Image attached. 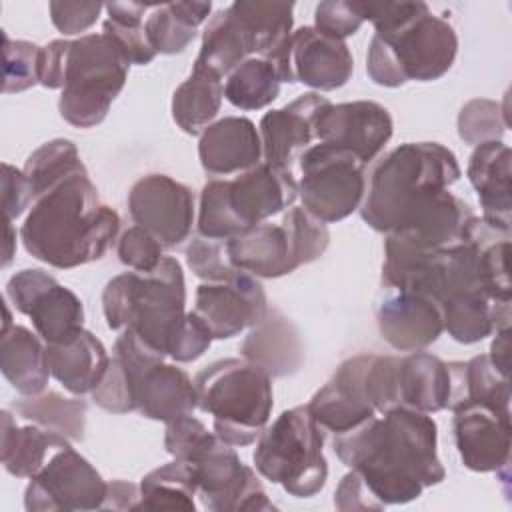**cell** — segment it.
Returning <instances> with one entry per match:
<instances>
[{
	"mask_svg": "<svg viewBox=\"0 0 512 512\" xmlns=\"http://www.w3.org/2000/svg\"><path fill=\"white\" fill-rule=\"evenodd\" d=\"M332 448L360 476L380 508L408 504L446 478L434 418L406 406L334 434Z\"/></svg>",
	"mask_w": 512,
	"mask_h": 512,
	"instance_id": "1",
	"label": "cell"
},
{
	"mask_svg": "<svg viewBox=\"0 0 512 512\" xmlns=\"http://www.w3.org/2000/svg\"><path fill=\"white\" fill-rule=\"evenodd\" d=\"M118 230V212L100 202L84 168L34 198L20 228V240L36 260L68 270L100 260Z\"/></svg>",
	"mask_w": 512,
	"mask_h": 512,
	"instance_id": "2",
	"label": "cell"
},
{
	"mask_svg": "<svg viewBox=\"0 0 512 512\" xmlns=\"http://www.w3.org/2000/svg\"><path fill=\"white\" fill-rule=\"evenodd\" d=\"M358 8L376 30L368 44L366 72L378 86L432 82L452 68L458 54L456 30L426 2H358Z\"/></svg>",
	"mask_w": 512,
	"mask_h": 512,
	"instance_id": "3",
	"label": "cell"
},
{
	"mask_svg": "<svg viewBox=\"0 0 512 512\" xmlns=\"http://www.w3.org/2000/svg\"><path fill=\"white\" fill-rule=\"evenodd\" d=\"M460 174L450 148L438 142L400 144L374 164L360 216L372 230L388 234L432 196L448 190Z\"/></svg>",
	"mask_w": 512,
	"mask_h": 512,
	"instance_id": "4",
	"label": "cell"
},
{
	"mask_svg": "<svg viewBox=\"0 0 512 512\" xmlns=\"http://www.w3.org/2000/svg\"><path fill=\"white\" fill-rule=\"evenodd\" d=\"M182 264L164 256L150 272H122L106 282L102 310L110 330H132L170 358L188 318Z\"/></svg>",
	"mask_w": 512,
	"mask_h": 512,
	"instance_id": "5",
	"label": "cell"
},
{
	"mask_svg": "<svg viewBox=\"0 0 512 512\" xmlns=\"http://www.w3.org/2000/svg\"><path fill=\"white\" fill-rule=\"evenodd\" d=\"M296 198L298 182L292 170L266 162L236 174L232 180L214 178L200 190L198 236L226 242L292 208Z\"/></svg>",
	"mask_w": 512,
	"mask_h": 512,
	"instance_id": "6",
	"label": "cell"
},
{
	"mask_svg": "<svg viewBox=\"0 0 512 512\" xmlns=\"http://www.w3.org/2000/svg\"><path fill=\"white\" fill-rule=\"evenodd\" d=\"M198 408L214 418V432L230 446H250L268 426L274 394L272 378L240 358L216 360L196 378Z\"/></svg>",
	"mask_w": 512,
	"mask_h": 512,
	"instance_id": "7",
	"label": "cell"
},
{
	"mask_svg": "<svg viewBox=\"0 0 512 512\" xmlns=\"http://www.w3.org/2000/svg\"><path fill=\"white\" fill-rule=\"evenodd\" d=\"M322 448L324 430L302 404L284 410L262 430L252 460L262 478L280 484L290 496L312 498L328 478Z\"/></svg>",
	"mask_w": 512,
	"mask_h": 512,
	"instance_id": "8",
	"label": "cell"
},
{
	"mask_svg": "<svg viewBox=\"0 0 512 512\" xmlns=\"http://www.w3.org/2000/svg\"><path fill=\"white\" fill-rule=\"evenodd\" d=\"M130 62L104 32L70 40L64 86L58 100L60 116L76 128L100 124L128 80Z\"/></svg>",
	"mask_w": 512,
	"mask_h": 512,
	"instance_id": "9",
	"label": "cell"
},
{
	"mask_svg": "<svg viewBox=\"0 0 512 512\" xmlns=\"http://www.w3.org/2000/svg\"><path fill=\"white\" fill-rule=\"evenodd\" d=\"M112 356L122 366L136 410L150 420L170 422L198 408L196 386L178 366L164 362V354L144 344L132 330H122Z\"/></svg>",
	"mask_w": 512,
	"mask_h": 512,
	"instance_id": "10",
	"label": "cell"
},
{
	"mask_svg": "<svg viewBox=\"0 0 512 512\" xmlns=\"http://www.w3.org/2000/svg\"><path fill=\"white\" fill-rule=\"evenodd\" d=\"M302 208L332 224L360 208L366 194V164L348 148L320 142L298 160Z\"/></svg>",
	"mask_w": 512,
	"mask_h": 512,
	"instance_id": "11",
	"label": "cell"
},
{
	"mask_svg": "<svg viewBox=\"0 0 512 512\" xmlns=\"http://www.w3.org/2000/svg\"><path fill=\"white\" fill-rule=\"evenodd\" d=\"M184 462L194 468L202 506L212 512L276 510L256 472L246 466L234 446L212 436Z\"/></svg>",
	"mask_w": 512,
	"mask_h": 512,
	"instance_id": "12",
	"label": "cell"
},
{
	"mask_svg": "<svg viewBox=\"0 0 512 512\" xmlns=\"http://www.w3.org/2000/svg\"><path fill=\"white\" fill-rule=\"evenodd\" d=\"M108 482L72 444L58 448L24 490L28 512L102 510Z\"/></svg>",
	"mask_w": 512,
	"mask_h": 512,
	"instance_id": "13",
	"label": "cell"
},
{
	"mask_svg": "<svg viewBox=\"0 0 512 512\" xmlns=\"http://www.w3.org/2000/svg\"><path fill=\"white\" fill-rule=\"evenodd\" d=\"M6 296L46 344L64 342L84 328L82 300L46 270H18L6 284Z\"/></svg>",
	"mask_w": 512,
	"mask_h": 512,
	"instance_id": "14",
	"label": "cell"
},
{
	"mask_svg": "<svg viewBox=\"0 0 512 512\" xmlns=\"http://www.w3.org/2000/svg\"><path fill=\"white\" fill-rule=\"evenodd\" d=\"M268 60L274 62L282 82H300L318 92L342 88L354 72L352 52L346 42L314 26L292 30L288 42Z\"/></svg>",
	"mask_w": 512,
	"mask_h": 512,
	"instance_id": "15",
	"label": "cell"
},
{
	"mask_svg": "<svg viewBox=\"0 0 512 512\" xmlns=\"http://www.w3.org/2000/svg\"><path fill=\"white\" fill-rule=\"evenodd\" d=\"M128 212L160 240L164 248H178L190 238L196 218L194 192L166 174H146L128 192Z\"/></svg>",
	"mask_w": 512,
	"mask_h": 512,
	"instance_id": "16",
	"label": "cell"
},
{
	"mask_svg": "<svg viewBox=\"0 0 512 512\" xmlns=\"http://www.w3.org/2000/svg\"><path fill=\"white\" fill-rule=\"evenodd\" d=\"M268 310L264 286L238 268L224 280L202 282L196 288L194 312L214 340H228L254 328L266 318Z\"/></svg>",
	"mask_w": 512,
	"mask_h": 512,
	"instance_id": "17",
	"label": "cell"
},
{
	"mask_svg": "<svg viewBox=\"0 0 512 512\" xmlns=\"http://www.w3.org/2000/svg\"><path fill=\"white\" fill-rule=\"evenodd\" d=\"M452 412L454 442L462 464L472 472H496L506 480L512 448L510 410L466 402Z\"/></svg>",
	"mask_w": 512,
	"mask_h": 512,
	"instance_id": "18",
	"label": "cell"
},
{
	"mask_svg": "<svg viewBox=\"0 0 512 512\" xmlns=\"http://www.w3.org/2000/svg\"><path fill=\"white\" fill-rule=\"evenodd\" d=\"M394 132L390 112L372 100L332 104L318 110L314 120L316 140L352 150L364 164L372 162Z\"/></svg>",
	"mask_w": 512,
	"mask_h": 512,
	"instance_id": "19",
	"label": "cell"
},
{
	"mask_svg": "<svg viewBox=\"0 0 512 512\" xmlns=\"http://www.w3.org/2000/svg\"><path fill=\"white\" fill-rule=\"evenodd\" d=\"M388 290L376 306L380 336L400 352H416L436 342L444 332V316L438 302L420 292Z\"/></svg>",
	"mask_w": 512,
	"mask_h": 512,
	"instance_id": "20",
	"label": "cell"
},
{
	"mask_svg": "<svg viewBox=\"0 0 512 512\" xmlns=\"http://www.w3.org/2000/svg\"><path fill=\"white\" fill-rule=\"evenodd\" d=\"M366 362L368 354L346 358L306 404L322 430L342 434L376 416L364 390Z\"/></svg>",
	"mask_w": 512,
	"mask_h": 512,
	"instance_id": "21",
	"label": "cell"
},
{
	"mask_svg": "<svg viewBox=\"0 0 512 512\" xmlns=\"http://www.w3.org/2000/svg\"><path fill=\"white\" fill-rule=\"evenodd\" d=\"M326 102L328 98L320 96V92H306L290 104L266 112L258 126L262 162L292 170V164L300 160L316 138L314 120Z\"/></svg>",
	"mask_w": 512,
	"mask_h": 512,
	"instance_id": "22",
	"label": "cell"
},
{
	"mask_svg": "<svg viewBox=\"0 0 512 512\" xmlns=\"http://www.w3.org/2000/svg\"><path fill=\"white\" fill-rule=\"evenodd\" d=\"M472 218L474 212L462 198L450 190H442L396 230L388 232L386 238L416 252H432L462 240Z\"/></svg>",
	"mask_w": 512,
	"mask_h": 512,
	"instance_id": "23",
	"label": "cell"
},
{
	"mask_svg": "<svg viewBox=\"0 0 512 512\" xmlns=\"http://www.w3.org/2000/svg\"><path fill=\"white\" fill-rule=\"evenodd\" d=\"M198 158L212 176H230L262 162V140L256 124L244 116L212 122L198 140Z\"/></svg>",
	"mask_w": 512,
	"mask_h": 512,
	"instance_id": "24",
	"label": "cell"
},
{
	"mask_svg": "<svg viewBox=\"0 0 512 512\" xmlns=\"http://www.w3.org/2000/svg\"><path fill=\"white\" fill-rule=\"evenodd\" d=\"M466 174L478 194L482 206V220H486L494 228L510 232L512 172L508 144H504L502 140H492L474 146Z\"/></svg>",
	"mask_w": 512,
	"mask_h": 512,
	"instance_id": "25",
	"label": "cell"
},
{
	"mask_svg": "<svg viewBox=\"0 0 512 512\" xmlns=\"http://www.w3.org/2000/svg\"><path fill=\"white\" fill-rule=\"evenodd\" d=\"M226 254L234 268L254 278H280L300 268L294 244L282 222H260L226 240Z\"/></svg>",
	"mask_w": 512,
	"mask_h": 512,
	"instance_id": "26",
	"label": "cell"
},
{
	"mask_svg": "<svg viewBox=\"0 0 512 512\" xmlns=\"http://www.w3.org/2000/svg\"><path fill=\"white\" fill-rule=\"evenodd\" d=\"M452 398L450 364L428 352L398 356L396 402L424 414L446 410Z\"/></svg>",
	"mask_w": 512,
	"mask_h": 512,
	"instance_id": "27",
	"label": "cell"
},
{
	"mask_svg": "<svg viewBox=\"0 0 512 512\" xmlns=\"http://www.w3.org/2000/svg\"><path fill=\"white\" fill-rule=\"evenodd\" d=\"M240 352L244 360L260 366L270 378L294 374L304 362L300 334L278 310H268L266 318L250 328Z\"/></svg>",
	"mask_w": 512,
	"mask_h": 512,
	"instance_id": "28",
	"label": "cell"
},
{
	"mask_svg": "<svg viewBox=\"0 0 512 512\" xmlns=\"http://www.w3.org/2000/svg\"><path fill=\"white\" fill-rule=\"evenodd\" d=\"M46 350L50 374L74 396L92 394L110 364L104 344L84 328L64 342L46 344Z\"/></svg>",
	"mask_w": 512,
	"mask_h": 512,
	"instance_id": "29",
	"label": "cell"
},
{
	"mask_svg": "<svg viewBox=\"0 0 512 512\" xmlns=\"http://www.w3.org/2000/svg\"><path fill=\"white\" fill-rule=\"evenodd\" d=\"M0 370L22 396L46 390L50 374L46 342L26 326L12 324L0 334Z\"/></svg>",
	"mask_w": 512,
	"mask_h": 512,
	"instance_id": "30",
	"label": "cell"
},
{
	"mask_svg": "<svg viewBox=\"0 0 512 512\" xmlns=\"http://www.w3.org/2000/svg\"><path fill=\"white\" fill-rule=\"evenodd\" d=\"M0 418V458L6 472L16 478L30 480L58 448L70 444L66 436L38 424L18 426L10 410H2Z\"/></svg>",
	"mask_w": 512,
	"mask_h": 512,
	"instance_id": "31",
	"label": "cell"
},
{
	"mask_svg": "<svg viewBox=\"0 0 512 512\" xmlns=\"http://www.w3.org/2000/svg\"><path fill=\"white\" fill-rule=\"evenodd\" d=\"M252 54L254 50L248 34L228 6L218 10L206 24L200 52L192 68H200L218 78H224L246 58H252Z\"/></svg>",
	"mask_w": 512,
	"mask_h": 512,
	"instance_id": "32",
	"label": "cell"
},
{
	"mask_svg": "<svg viewBox=\"0 0 512 512\" xmlns=\"http://www.w3.org/2000/svg\"><path fill=\"white\" fill-rule=\"evenodd\" d=\"M230 8L246 30L254 54L260 58H272L292 36L294 2L238 0Z\"/></svg>",
	"mask_w": 512,
	"mask_h": 512,
	"instance_id": "33",
	"label": "cell"
},
{
	"mask_svg": "<svg viewBox=\"0 0 512 512\" xmlns=\"http://www.w3.org/2000/svg\"><path fill=\"white\" fill-rule=\"evenodd\" d=\"M210 2H162L144 22L146 38L156 54H178L188 48L196 28L208 18Z\"/></svg>",
	"mask_w": 512,
	"mask_h": 512,
	"instance_id": "34",
	"label": "cell"
},
{
	"mask_svg": "<svg viewBox=\"0 0 512 512\" xmlns=\"http://www.w3.org/2000/svg\"><path fill=\"white\" fill-rule=\"evenodd\" d=\"M224 98L222 78L192 68L190 76L174 90L172 96V118L190 136L202 134L216 114L220 112Z\"/></svg>",
	"mask_w": 512,
	"mask_h": 512,
	"instance_id": "35",
	"label": "cell"
},
{
	"mask_svg": "<svg viewBox=\"0 0 512 512\" xmlns=\"http://www.w3.org/2000/svg\"><path fill=\"white\" fill-rule=\"evenodd\" d=\"M140 486L136 510H186L194 512L198 484L190 462L174 458L148 472Z\"/></svg>",
	"mask_w": 512,
	"mask_h": 512,
	"instance_id": "36",
	"label": "cell"
},
{
	"mask_svg": "<svg viewBox=\"0 0 512 512\" xmlns=\"http://www.w3.org/2000/svg\"><path fill=\"white\" fill-rule=\"evenodd\" d=\"M14 412L32 424L58 432L68 440H82L86 432L88 404L82 398H64L54 390L22 396L12 404Z\"/></svg>",
	"mask_w": 512,
	"mask_h": 512,
	"instance_id": "37",
	"label": "cell"
},
{
	"mask_svg": "<svg viewBox=\"0 0 512 512\" xmlns=\"http://www.w3.org/2000/svg\"><path fill=\"white\" fill-rule=\"evenodd\" d=\"M280 84L282 80L274 62L252 56L226 76L224 96L240 110H260L278 98Z\"/></svg>",
	"mask_w": 512,
	"mask_h": 512,
	"instance_id": "38",
	"label": "cell"
},
{
	"mask_svg": "<svg viewBox=\"0 0 512 512\" xmlns=\"http://www.w3.org/2000/svg\"><path fill=\"white\" fill-rule=\"evenodd\" d=\"M150 2H108V18L102 24V32L108 34L130 64L146 66L156 58L144 30V12L154 8Z\"/></svg>",
	"mask_w": 512,
	"mask_h": 512,
	"instance_id": "39",
	"label": "cell"
},
{
	"mask_svg": "<svg viewBox=\"0 0 512 512\" xmlns=\"http://www.w3.org/2000/svg\"><path fill=\"white\" fill-rule=\"evenodd\" d=\"M84 162L78 154V148L72 140L56 138L40 148H36L24 162V174L30 182L34 198L48 190L58 180L66 178L72 172L84 170Z\"/></svg>",
	"mask_w": 512,
	"mask_h": 512,
	"instance_id": "40",
	"label": "cell"
},
{
	"mask_svg": "<svg viewBox=\"0 0 512 512\" xmlns=\"http://www.w3.org/2000/svg\"><path fill=\"white\" fill-rule=\"evenodd\" d=\"M42 46L28 40H12L2 30V92L16 94L40 84Z\"/></svg>",
	"mask_w": 512,
	"mask_h": 512,
	"instance_id": "41",
	"label": "cell"
},
{
	"mask_svg": "<svg viewBox=\"0 0 512 512\" xmlns=\"http://www.w3.org/2000/svg\"><path fill=\"white\" fill-rule=\"evenodd\" d=\"M508 128L504 108L488 98L466 102L458 114V136L472 146L500 140Z\"/></svg>",
	"mask_w": 512,
	"mask_h": 512,
	"instance_id": "42",
	"label": "cell"
},
{
	"mask_svg": "<svg viewBox=\"0 0 512 512\" xmlns=\"http://www.w3.org/2000/svg\"><path fill=\"white\" fill-rule=\"evenodd\" d=\"M282 224L290 234L300 266L318 260L326 252L330 244L328 226L310 212H306L302 206L288 208L282 216Z\"/></svg>",
	"mask_w": 512,
	"mask_h": 512,
	"instance_id": "43",
	"label": "cell"
},
{
	"mask_svg": "<svg viewBox=\"0 0 512 512\" xmlns=\"http://www.w3.org/2000/svg\"><path fill=\"white\" fill-rule=\"evenodd\" d=\"M116 252L120 262L136 272H150L164 258V246L160 244V240L142 226H130L128 230H124L118 240Z\"/></svg>",
	"mask_w": 512,
	"mask_h": 512,
	"instance_id": "44",
	"label": "cell"
},
{
	"mask_svg": "<svg viewBox=\"0 0 512 512\" xmlns=\"http://www.w3.org/2000/svg\"><path fill=\"white\" fill-rule=\"evenodd\" d=\"M186 262L190 270L204 282L224 280L236 268L230 264L224 240L196 236L186 248Z\"/></svg>",
	"mask_w": 512,
	"mask_h": 512,
	"instance_id": "45",
	"label": "cell"
},
{
	"mask_svg": "<svg viewBox=\"0 0 512 512\" xmlns=\"http://www.w3.org/2000/svg\"><path fill=\"white\" fill-rule=\"evenodd\" d=\"M364 22L358 2L326 0L314 10V28L340 40L356 34Z\"/></svg>",
	"mask_w": 512,
	"mask_h": 512,
	"instance_id": "46",
	"label": "cell"
},
{
	"mask_svg": "<svg viewBox=\"0 0 512 512\" xmlns=\"http://www.w3.org/2000/svg\"><path fill=\"white\" fill-rule=\"evenodd\" d=\"M90 396L98 408L112 412V414H128V412L136 410L130 382L114 356L110 358V364H108V370H106L102 382Z\"/></svg>",
	"mask_w": 512,
	"mask_h": 512,
	"instance_id": "47",
	"label": "cell"
},
{
	"mask_svg": "<svg viewBox=\"0 0 512 512\" xmlns=\"http://www.w3.org/2000/svg\"><path fill=\"white\" fill-rule=\"evenodd\" d=\"M50 20L58 32L64 36H74L80 32H86L92 24H96L102 10H106V4L100 2H50Z\"/></svg>",
	"mask_w": 512,
	"mask_h": 512,
	"instance_id": "48",
	"label": "cell"
},
{
	"mask_svg": "<svg viewBox=\"0 0 512 512\" xmlns=\"http://www.w3.org/2000/svg\"><path fill=\"white\" fill-rule=\"evenodd\" d=\"M34 202V192L24 170L2 162V210L4 220H16Z\"/></svg>",
	"mask_w": 512,
	"mask_h": 512,
	"instance_id": "49",
	"label": "cell"
},
{
	"mask_svg": "<svg viewBox=\"0 0 512 512\" xmlns=\"http://www.w3.org/2000/svg\"><path fill=\"white\" fill-rule=\"evenodd\" d=\"M70 40L58 38L42 46L40 50V86L56 90L64 86V70H66V54Z\"/></svg>",
	"mask_w": 512,
	"mask_h": 512,
	"instance_id": "50",
	"label": "cell"
},
{
	"mask_svg": "<svg viewBox=\"0 0 512 512\" xmlns=\"http://www.w3.org/2000/svg\"><path fill=\"white\" fill-rule=\"evenodd\" d=\"M334 506L342 512H356V510H382L380 504L370 496L366 486L362 484L360 476L350 470L338 484L334 492Z\"/></svg>",
	"mask_w": 512,
	"mask_h": 512,
	"instance_id": "51",
	"label": "cell"
},
{
	"mask_svg": "<svg viewBox=\"0 0 512 512\" xmlns=\"http://www.w3.org/2000/svg\"><path fill=\"white\" fill-rule=\"evenodd\" d=\"M140 500V486L126 480L108 482V492L102 510H136Z\"/></svg>",
	"mask_w": 512,
	"mask_h": 512,
	"instance_id": "52",
	"label": "cell"
},
{
	"mask_svg": "<svg viewBox=\"0 0 512 512\" xmlns=\"http://www.w3.org/2000/svg\"><path fill=\"white\" fill-rule=\"evenodd\" d=\"M490 362L508 376L510 372V326H502L494 332V340L490 344Z\"/></svg>",
	"mask_w": 512,
	"mask_h": 512,
	"instance_id": "53",
	"label": "cell"
},
{
	"mask_svg": "<svg viewBox=\"0 0 512 512\" xmlns=\"http://www.w3.org/2000/svg\"><path fill=\"white\" fill-rule=\"evenodd\" d=\"M16 254V230L10 220H4V256H2V268H6Z\"/></svg>",
	"mask_w": 512,
	"mask_h": 512,
	"instance_id": "54",
	"label": "cell"
}]
</instances>
